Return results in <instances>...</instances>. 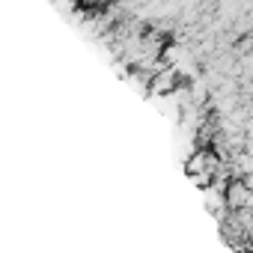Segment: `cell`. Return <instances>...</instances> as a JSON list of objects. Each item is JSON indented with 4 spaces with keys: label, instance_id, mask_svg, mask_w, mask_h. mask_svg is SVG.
<instances>
[{
    "label": "cell",
    "instance_id": "cell-1",
    "mask_svg": "<svg viewBox=\"0 0 253 253\" xmlns=\"http://www.w3.org/2000/svg\"><path fill=\"white\" fill-rule=\"evenodd\" d=\"M217 167H220L217 155H214L211 149H203V152H197V155L191 158V164H188V176H191V182H197L200 188H206L209 182H214Z\"/></svg>",
    "mask_w": 253,
    "mask_h": 253
}]
</instances>
